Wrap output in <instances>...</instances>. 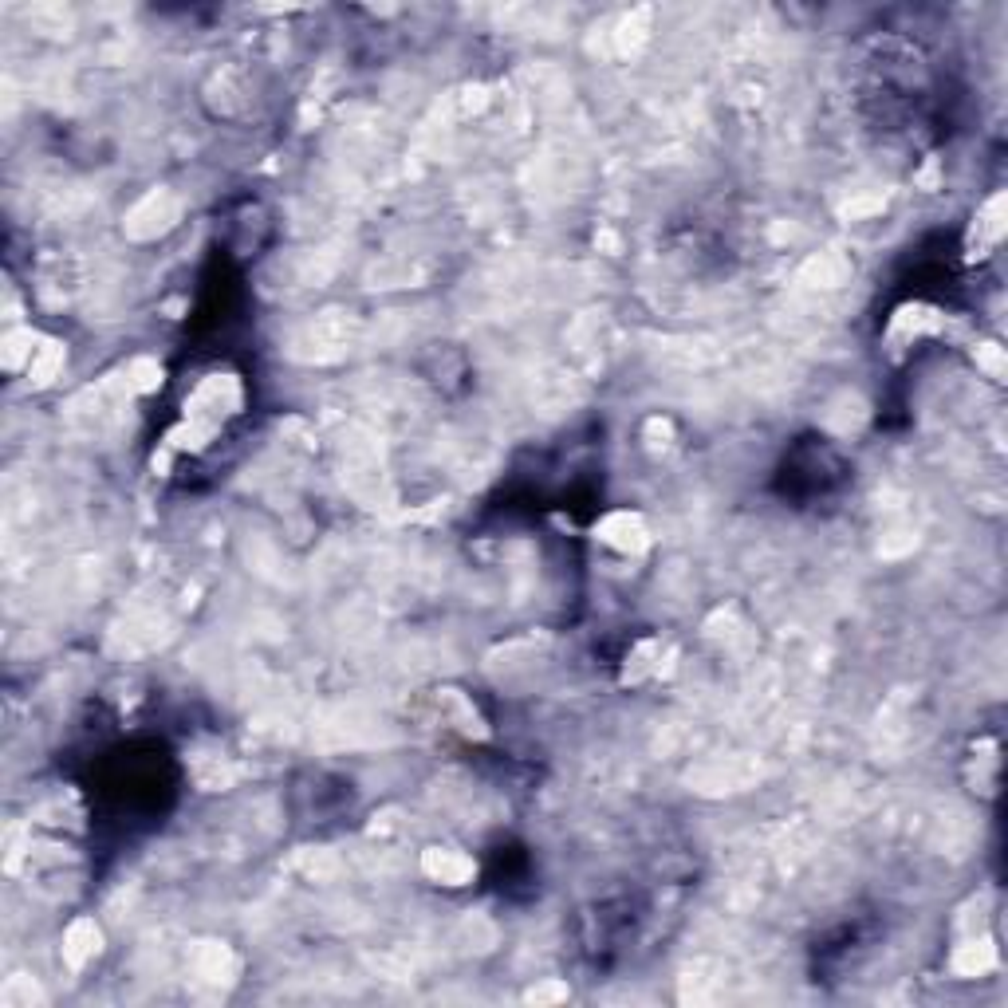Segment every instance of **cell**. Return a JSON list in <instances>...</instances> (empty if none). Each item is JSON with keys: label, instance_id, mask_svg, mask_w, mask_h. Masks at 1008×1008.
<instances>
[{"label": "cell", "instance_id": "1", "mask_svg": "<svg viewBox=\"0 0 1008 1008\" xmlns=\"http://www.w3.org/2000/svg\"><path fill=\"white\" fill-rule=\"evenodd\" d=\"M599 536H603L611 548H619V552H642V548H646V528H642V520H638L634 512H611V516L599 524Z\"/></svg>", "mask_w": 1008, "mask_h": 1008}, {"label": "cell", "instance_id": "2", "mask_svg": "<svg viewBox=\"0 0 1008 1008\" xmlns=\"http://www.w3.org/2000/svg\"><path fill=\"white\" fill-rule=\"evenodd\" d=\"M1005 237V197L997 193L985 209H981V217H977V225H973V237H969V256H985V252L993 249L997 241Z\"/></svg>", "mask_w": 1008, "mask_h": 1008}, {"label": "cell", "instance_id": "3", "mask_svg": "<svg viewBox=\"0 0 1008 1008\" xmlns=\"http://www.w3.org/2000/svg\"><path fill=\"white\" fill-rule=\"evenodd\" d=\"M997 965V949L989 938H981V942H969L957 949V957H953V969L961 973V977H981V973H989Z\"/></svg>", "mask_w": 1008, "mask_h": 1008}, {"label": "cell", "instance_id": "4", "mask_svg": "<svg viewBox=\"0 0 1008 1008\" xmlns=\"http://www.w3.org/2000/svg\"><path fill=\"white\" fill-rule=\"evenodd\" d=\"M426 871H430L434 879L457 886V882H465L473 875V863H469L461 851H430V855H426Z\"/></svg>", "mask_w": 1008, "mask_h": 1008}, {"label": "cell", "instance_id": "5", "mask_svg": "<svg viewBox=\"0 0 1008 1008\" xmlns=\"http://www.w3.org/2000/svg\"><path fill=\"white\" fill-rule=\"evenodd\" d=\"M99 949V930H95V922H75L71 926V934H67V961L71 965H83L91 953Z\"/></svg>", "mask_w": 1008, "mask_h": 1008}]
</instances>
